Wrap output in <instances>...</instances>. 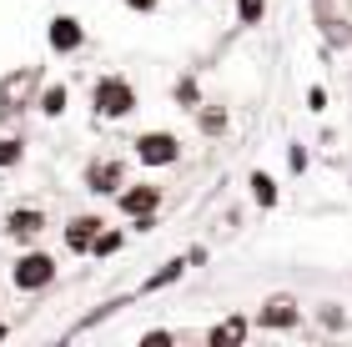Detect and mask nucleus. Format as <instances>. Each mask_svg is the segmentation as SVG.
Instances as JSON below:
<instances>
[{
	"label": "nucleus",
	"instance_id": "f257e3e1",
	"mask_svg": "<svg viewBox=\"0 0 352 347\" xmlns=\"http://www.w3.org/2000/svg\"><path fill=\"white\" fill-rule=\"evenodd\" d=\"M91 106H96V116L121 121V116L136 111V86L126 81V76H101V81L91 86Z\"/></svg>",
	"mask_w": 352,
	"mask_h": 347
},
{
	"label": "nucleus",
	"instance_id": "f03ea898",
	"mask_svg": "<svg viewBox=\"0 0 352 347\" xmlns=\"http://www.w3.org/2000/svg\"><path fill=\"white\" fill-rule=\"evenodd\" d=\"M56 277H60V267H56L51 251H21L15 267H10V282H15L21 292H45Z\"/></svg>",
	"mask_w": 352,
	"mask_h": 347
},
{
	"label": "nucleus",
	"instance_id": "7ed1b4c3",
	"mask_svg": "<svg viewBox=\"0 0 352 347\" xmlns=\"http://www.w3.org/2000/svg\"><path fill=\"white\" fill-rule=\"evenodd\" d=\"M131 151H136L141 166H176V161H182V136H171V131H141L131 141Z\"/></svg>",
	"mask_w": 352,
	"mask_h": 347
},
{
	"label": "nucleus",
	"instance_id": "20e7f679",
	"mask_svg": "<svg viewBox=\"0 0 352 347\" xmlns=\"http://www.w3.org/2000/svg\"><path fill=\"white\" fill-rule=\"evenodd\" d=\"M41 81V71L36 66H25V71H10L6 81H0V121H15L30 106V91H36Z\"/></svg>",
	"mask_w": 352,
	"mask_h": 347
},
{
	"label": "nucleus",
	"instance_id": "39448f33",
	"mask_svg": "<svg viewBox=\"0 0 352 347\" xmlns=\"http://www.w3.org/2000/svg\"><path fill=\"white\" fill-rule=\"evenodd\" d=\"M252 327H262V333H292V327H302V302L297 297H267L257 307V317H252Z\"/></svg>",
	"mask_w": 352,
	"mask_h": 347
},
{
	"label": "nucleus",
	"instance_id": "423d86ee",
	"mask_svg": "<svg viewBox=\"0 0 352 347\" xmlns=\"http://www.w3.org/2000/svg\"><path fill=\"white\" fill-rule=\"evenodd\" d=\"M81 186H86L91 197H116L121 186H126V166L111 161V156H106V161H91V166L81 171Z\"/></svg>",
	"mask_w": 352,
	"mask_h": 347
},
{
	"label": "nucleus",
	"instance_id": "0eeeda50",
	"mask_svg": "<svg viewBox=\"0 0 352 347\" xmlns=\"http://www.w3.org/2000/svg\"><path fill=\"white\" fill-rule=\"evenodd\" d=\"M45 45H51L56 56H76L86 45V25L76 21V15H56L51 30H45Z\"/></svg>",
	"mask_w": 352,
	"mask_h": 347
},
{
	"label": "nucleus",
	"instance_id": "6e6552de",
	"mask_svg": "<svg viewBox=\"0 0 352 347\" xmlns=\"http://www.w3.org/2000/svg\"><path fill=\"white\" fill-rule=\"evenodd\" d=\"M116 201H121L126 216H146V212L162 207V186H121Z\"/></svg>",
	"mask_w": 352,
	"mask_h": 347
},
{
	"label": "nucleus",
	"instance_id": "1a4fd4ad",
	"mask_svg": "<svg viewBox=\"0 0 352 347\" xmlns=\"http://www.w3.org/2000/svg\"><path fill=\"white\" fill-rule=\"evenodd\" d=\"M0 232H6V236H21V242H30V236H41V232H45V212H36V207H15L6 222H0Z\"/></svg>",
	"mask_w": 352,
	"mask_h": 347
},
{
	"label": "nucleus",
	"instance_id": "9d476101",
	"mask_svg": "<svg viewBox=\"0 0 352 347\" xmlns=\"http://www.w3.org/2000/svg\"><path fill=\"white\" fill-rule=\"evenodd\" d=\"M101 227H106V222H101L96 212L71 216V222H66V247H71V251H91V242H96V232H101Z\"/></svg>",
	"mask_w": 352,
	"mask_h": 347
},
{
	"label": "nucleus",
	"instance_id": "9b49d317",
	"mask_svg": "<svg viewBox=\"0 0 352 347\" xmlns=\"http://www.w3.org/2000/svg\"><path fill=\"white\" fill-rule=\"evenodd\" d=\"M182 272H186V257H171V262H162L156 272L141 282V297H151V292H162V287H171V282H182Z\"/></svg>",
	"mask_w": 352,
	"mask_h": 347
},
{
	"label": "nucleus",
	"instance_id": "f8f14e48",
	"mask_svg": "<svg viewBox=\"0 0 352 347\" xmlns=\"http://www.w3.org/2000/svg\"><path fill=\"white\" fill-rule=\"evenodd\" d=\"M247 333H252V322H247V317H227L221 327H212L206 337H212V342H242Z\"/></svg>",
	"mask_w": 352,
	"mask_h": 347
},
{
	"label": "nucleus",
	"instance_id": "ddd939ff",
	"mask_svg": "<svg viewBox=\"0 0 352 347\" xmlns=\"http://www.w3.org/2000/svg\"><path fill=\"white\" fill-rule=\"evenodd\" d=\"M66 101H71V91H66V86H45V96H41L36 106H41L45 116H66Z\"/></svg>",
	"mask_w": 352,
	"mask_h": 347
},
{
	"label": "nucleus",
	"instance_id": "4468645a",
	"mask_svg": "<svg viewBox=\"0 0 352 347\" xmlns=\"http://www.w3.org/2000/svg\"><path fill=\"white\" fill-rule=\"evenodd\" d=\"M252 197H257V207H277V181L267 171H252Z\"/></svg>",
	"mask_w": 352,
	"mask_h": 347
},
{
	"label": "nucleus",
	"instance_id": "2eb2a0df",
	"mask_svg": "<svg viewBox=\"0 0 352 347\" xmlns=\"http://www.w3.org/2000/svg\"><path fill=\"white\" fill-rule=\"evenodd\" d=\"M126 247V232H96V242H91V257H111V251H121Z\"/></svg>",
	"mask_w": 352,
	"mask_h": 347
},
{
	"label": "nucleus",
	"instance_id": "dca6fc26",
	"mask_svg": "<svg viewBox=\"0 0 352 347\" xmlns=\"http://www.w3.org/2000/svg\"><path fill=\"white\" fill-rule=\"evenodd\" d=\"M25 161V141L21 136H0V171L6 166H21Z\"/></svg>",
	"mask_w": 352,
	"mask_h": 347
},
{
	"label": "nucleus",
	"instance_id": "f3484780",
	"mask_svg": "<svg viewBox=\"0 0 352 347\" xmlns=\"http://www.w3.org/2000/svg\"><path fill=\"white\" fill-rule=\"evenodd\" d=\"M262 15H267V0H236V21L242 25H262Z\"/></svg>",
	"mask_w": 352,
	"mask_h": 347
},
{
	"label": "nucleus",
	"instance_id": "a211bd4d",
	"mask_svg": "<svg viewBox=\"0 0 352 347\" xmlns=\"http://www.w3.org/2000/svg\"><path fill=\"white\" fill-rule=\"evenodd\" d=\"M176 101H182L186 111H197V106H201V101H197V81H191V76H182V81H176Z\"/></svg>",
	"mask_w": 352,
	"mask_h": 347
},
{
	"label": "nucleus",
	"instance_id": "6ab92c4d",
	"mask_svg": "<svg viewBox=\"0 0 352 347\" xmlns=\"http://www.w3.org/2000/svg\"><path fill=\"white\" fill-rule=\"evenodd\" d=\"M197 111H201V106H197ZM201 131L221 136V131H227V111H201Z\"/></svg>",
	"mask_w": 352,
	"mask_h": 347
},
{
	"label": "nucleus",
	"instance_id": "aec40b11",
	"mask_svg": "<svg viewBox=\"0 0 352 347\" xmlns=\"http://www.w3.org/2000/svg\"><path fill=\"white\" fill-rule=\"evenodd\" d=\"M312 5H317V21H322V30L338 21V15H332V0H312Z\"/></svg>",
	"mask_w": 352,
	"mask_h": 347
},
{
	"label": "nucleus",
	"instance_id": "412c9836",
	"mask_svg": "<svg viewBox=\"0 0 352 347\" xmlns=\"http://www.w3.org/2000/svg\"><path fill=\"white\" fill-rule=\"evenodd\" d=\"M307 106H312V111H327V91L312 86V91H307Z\"/></svg>",
	"mask_w": 352,
	"mask_h": 347
},
{
	"label": "nucleus",
	"instance_id": "4be33fe9",
	"mask_svg": "<svg viewBox=\"0 0 352 347\" xmlns=\"http://www.w3.org/2000/svg\"><path fill=\"white\" fill-rule=\"evenodd\" d=\"M126 5H131V10H156L162 0H126Z\"/></svg>",
	"mask_w": 352,
	"mask_h": 347
},
{
	"label": "nucleus",
	"instance_id": "5701e85b",
	"mask_svg": "<svg viewBox=\"0 0 352 347\" xmlns=\"http://www.w3.org/2000/svg\"><path fill=\"white\" fill-rule=\"evenodd\" d=\"M6 337H10V327H6V322H0V342H6Z\"/></svg>",
	"mask_w": 352,
	"mask_h": 347
}]
</instances>
